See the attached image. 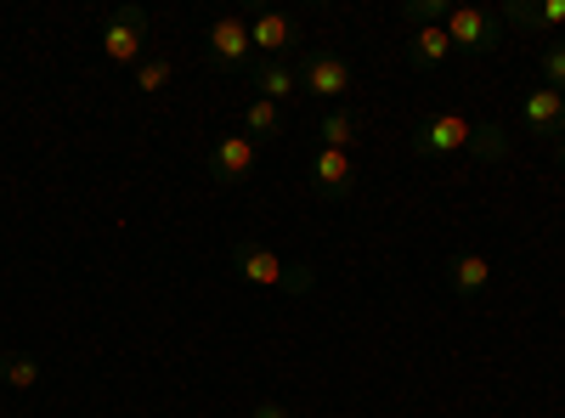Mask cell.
I'll return each mask as SVG.
<instances>
[{
    "label": "cell",
    "mask_w": 565,
    "mask_h": 418,
    "mask_svg": "<svg viewBox=\"0 0 565 418\" xmlns=\"http://www.w3.org/2000/svg\"><path fill=\"white\" fill-rule=\"evenodd\" d=\"M232 271L255 289H311V266H289L277 249L255 244V238H238L232 244Z\"/></svg>",
    "instance_id": "obj_1"
},
{
    "label": "cell",
    "mask_w": 565,
    "mask_h": 418,
    "mask_svg": "<svg viewBox=\"0 0 565 418\" xmlns=\"http://www.w3.org/2000/svg\"><path fill=\"white\" fill-rule=\"evenodd\" d=\"M204 52L215 74H249L255 68V40H249V18L238 12H221L204 34Z\"/></svg>",
    "instance_id": "obj_2"
},
{
    "label": "cell",
    "mask_w": 565,
    "mask_h": 418,
    "mask_svg": "<svg viewBox=\"0 0 565 418\" xmlns=\"http://www.w3.org/2000/svg\"><path fill=\"white\" fill-rule=\"evenodd\" d=\"M295 74H300V97H317L322 108H340L351 90V63L340 52H306Z\"/></svg>",
    "instance_id": "obj_3"
},
{
    "label": "cell",
    "mask_w": 565,
    "mask_h": 418,
    "mask_svg": "<svg viewBox=\"0 0 565 418\" xmlns=\"http://www.w3.org/2000/svg\"><path fill=\"white\" fill-rule=\"evenodd\" d=\"M447 40H452V52H476V57H487V52H498L503 45V18L498 12H487V7H452L447 12Z\"/></svg>",
    "instance_id": "obj_4"
},
{
    "label": "cell",
    "mask_w": 565,
    "mask_h": 418,
    "mask_svg": "<svg viewBox=\"0 0 565 418\" xmlns=\"http://www.w3.org/2000/svg\"><path fill=\"white\" fill-rule=\"evenodd\" d=\"M103 57L108 63H130V68L148 57V12H141V7H119L103 23Z\"/></svg>",
    "instance_id": "obj_5"
},
{
    "label": "cell",
    "mask_w": 565,
    "mask_h": 418,
    "mask_svg": "<svg viewBox=\"0 0 565 418\" xmlns=\"http://www.w3.org/2000/svg\"><path fill=\"white\" fill-rule=\"evenodd\" d=\"M463 148H476V125H469L463 114H436V119H424L413 130L418 159H447V153H463Z\"/></svg>",
    "instance_id": "obj_6"
},
{
    "label": "cell",
    "mask_w": 565,
    "mask_h": 418,
    "mask_svg": "<svg viewBox=\"0 0 565 418\" xmlns=\"http://www.w3.org/2000/svg\"><path fill=\"white\" fill-rule=\"evenodd\" d=\"M260 164V142L249 130H232V136H215L210 148V175L221 181V187H238V181H249Z\"/></svg>",
    "instance_id": "obj_7"
},
{
    "label": "cell",
    "mask_w": 565,
    "mask_h": 418,
    "mask_svg": "<svg viewBox=\"0 0 565 418\" xmlns=\"http://www.w3.org/2000/svg\"><path fill=\"white\" fill-rule=\"evenodd\" d=\"M306 175H311V193H317V199H328V204H340V199H351V193H356V159H351V153H340V148H317Z\"/></svg>",
    "instance_id": "obj_8"
},
{
    "label": "cell",
    "mask_w": 565,
    "mask_h": 418,
    "mask_svg": "<svg viewBox=\"0 0 565 418\" xmlns=\"http://www.w3.org/2000/svg\"><path fill=\"white\" fill-rule=\"evenodd\" d=\"M249 40H255V57H289L300 45V23L289 12H255L249 18Z\"/></svg>",
    "instance_id": "obj_9"
},
{
    "label": "cell",
    "mask_w": 565,
    "mask_h": 418,
    "mask_svg": "<svg viewBox=\"0 0 565 418\" xmlns=\"http://www.w3.org/2000/svg\"><path fill=\"white\" fill-rule=\"evenodd\" d=\"M249 85L260 90V103H289V97H300V74L289 68V57H255V68H249Z\"/></svg>",
    "instance_id": "obj_10"
},
{
    "label": "cell",
    "mask_w": 565,
    "mask_h": 418,
    "mask_svg": "<svg viewBox=\"0 0 565 418\" xmlns=\"http://www.w3.org/2000/svg\"><path fill=\"white\" fill-rule=\"evenodd\" d=\"M521 119L537 130V136H548V142L559 148L565 142V97H559V90H526V103H521Z\"/></svg>",
    "instance_id": "obj_11"
},
{
    "label": "cell",
    "mask_w": 565,
    "mask_h": 418,
    "mask_svg": "<svg viewBox=\"0 0 565 418\" xmlns=\"http://www.w3.org/2000/svg\"><path fill=\"white\" fill-rule=\"evenodd\" d=\"M487 283H492V260H487L481 249H458V255L447 260V289H452L458 300L487 294Z\"/></svg>",
    "instance_id": "obj_12"
},
{
    "label": "cell",
    "mask_w": 565,
    "mask_h": 418,
    "mask_svg": "<svg viewBox=\"0 0 565 418\" xmlns=\"http://www.w3.org/2000/svg\"><path fill=\"white\" fill-rule=\"evenodd\" d=\"M498 18H503V29H559L565 0H503Z\"/></svg>",
    "instance_id": "obj_13"
},
{
    "label": "cell",
    "mask_w": 565,
    "mask_h": 418,
    "mask_svg": "<svg viewBox=\"0 0 565 418\" xmlns=\"http://www.w3.org/2000/svg\"><path fill=\"white\" fill-rule=\"evenodd\" d=\"M447 57H452V40H447V29H441V23L418 29V34H413V45H407V63H413V68H441Z\"/></svg>",
    "instance_id": "obj_14"
},
{
    "label": "cell",
    "mask_w": 565,
    "mask_h": 418,
    "mask_svg": "<svg viewBox=\"0 0 565 418\" xmlns=\"http://www.w3.org/2000/svg\"><path fill=\"white\" fill-rule=\"evenodd\" d=\"M356 130H362V119H356L351 108H322V125H317V136H322V148H340V153H351V142H356Z\"/></svg>",
    "instance_id": "obj_15"
},
{
    "label": "cell",
    "mask_w": 565,
    "mask_h": 418,
    "mask_svg": "<svg viewBox=\"0 0 565 418\" xmlns=\"http://www.w3.org/2000/svg\"><path fill=\"white\" fill-rule=\"evenodd\" d=\"M0 385L34 390V385H40V362H34L29 351H0Z\"/></svg>",
    "instance_id": "obj_16"
},
{
    "label": "cell",
    "mask_w": 565,
    "mask_h": 418,
    "mask_svg": "<svg viewBox=\"0 0 565 418\" xmlns=\"http://www.w3.org/2000/svg\"><path fill=\"white\" fill-rule=\"evenodd\" d=\"M244 130L255 136V142H260V136H277V130H282V108H277V103H260V97H255V103L244 108Z\"/></svg>",
    "instance_id": "obj_17"
},
{
    "label": "cell",
    "mask_w": 565,
    "mask_h": 418,
    "mask_svg": "<svg viewBox=\"0 0 565 418\" xmlns=\"http://www.w3.org/2000/svg\"><path fill=\"white\" fill-rule=\"evenodd\" d=\"M537 68H543L548 90H559V97H565V34H559V40H548L543 52H537Z\"/></svg>",
    "instance_id": "obj_18"
},
{
    "label": "cell",
    "mask_w": 565,
    "mask_h": 418,
    "mask_svg": "<svg viewBox=\"0 0 565 418\" xmlns=\"http://www.w3.org/2000/svg\"><path fill=\"white\" fill-rule=\"evenodd\" d=\"M447 12H452V0H407V7H402V18H407V23H418V29L447 23Z\"/></svg>",
    "instance_id": "obj_19"
},
{
    "label": "cell",
    "mask_w": 565,
    "mask_h": 418,
    "mask_svg": "<svg viewBox=\"0 0 565 418\" xmlns=\"http://www.w3.org/2000/svg\"><path fill=\"white\" fill-rule=\"evenodd\" d=\"M170 74H175V68H170L164 57H141V63H136V90H148V97H153V90L170 85Z\"/></svg>",
    "instance_id": "obj_20"
},
{
    "label": "cell",
    "mask_w": 565,
    "mask_h": 418,
    "mask_svg": "<svg viewBox=\"0 0 565 418\" xmlns=\"http://www.w3.org/2000/svg\"><path fill=\"white\" fill-rule=\"evenodd\" d=\"M255 418H289V407H277V401H260V407H255Z\"/></svg>",
    "instance_id": "obj_21"
},
{
    "label": "cell",
    "mask_w": 565,
    "mask_h": 418,
    "mask_svg": "<svg viewBox=\"0 0 565 418\" xmlns=\"http://www.w3.org/2000/svg\"><path fill=\"white\" fill-rule=\"evenodd\" d=\"M554 153H559V164H565V142H559V148H554Z\"/></svg>",
    "instance_id": "obj_22"
}]
</instances>
